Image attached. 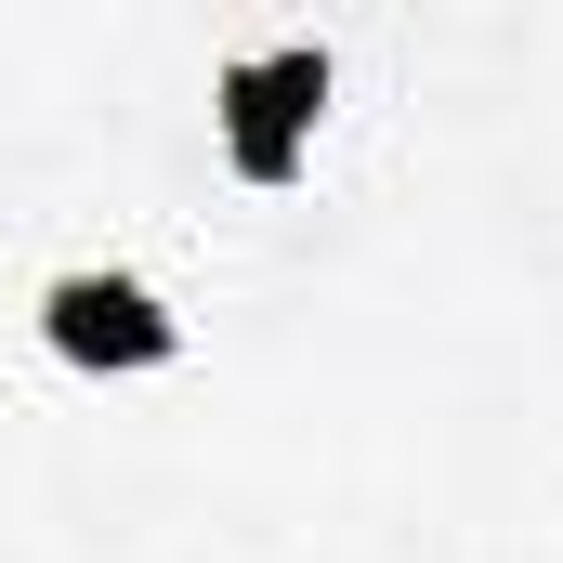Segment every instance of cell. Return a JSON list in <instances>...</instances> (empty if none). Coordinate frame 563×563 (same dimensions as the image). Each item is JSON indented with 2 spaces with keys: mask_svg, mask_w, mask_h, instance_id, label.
Instances as JSON below:
<instances>
[{
  "mask_svg": "<svg viewBox=\"0 0 563 563\" xmlns=\"http://www.w3.org/2000/svg\"><path fill=\"white\" fill-rule=\"evenodd\" d=\"M53 328H66V341H79V354H157V341H170V328H157V301H144V288H53Z\"/></svg>",
  "mask_w": 563,
  "mask_h": 563,
  "instance_id": "1",
  "label": "cell"
}]
</instances>
